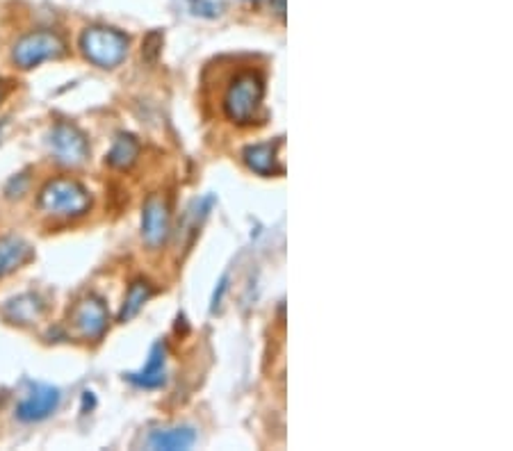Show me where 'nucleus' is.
Instances as JSON below:
<instances>
[{"mask_svg": "<svg viewBox=\"0 0 513 451\" xmlns=\"http://www.w3.org/2000/svg\"><path fill=\"white\" fill-rule=\"evenodd\" d=\"M162 42H165V37H162L160 30H153V33H149V37L144 39V43H141V57H144L149 64H156L158 62Z\"/></svg>", "mask_w": 513, "mask_h": 451, "instance_id": "dca6fc26", "label": "nucleus"}, {"mask_svg": "<svg viewBox=\"0 0 513 451\" xmlns=\"http://www.w3.org/2000/svg\"><path fill=\"white\" fill-rule=\"evenodd\" d=\"M66 53V43L60 34L48 33V30H39V33H30L21 37L15 43L12 51V62L19 69H34L42 62L60 60Z\"/></svg>", "mask_w": 513, "mask_h": 451, "instance_id": "39448f33", "label": "nucleus"}, {"mask_svg": "<svg viewBox=\"0 0 513 451\" xmlns=\"http://www.w3.org/2000/svg\"><path fill=\"white\" fill-rule=\"evenodd\" d=\"M197 440V433L189 427H174V428H160L149 436V446L151 449H165V451H183L189 449Z\"/></svg>", "mask_w": 513, "mask_h": 451, "instance_id": "ddd939ff", "label": "nucleus"}, {"mask_svg": "<svg viewBox=\"0 0 513 451\" xmlns=\"http://www.w3.org/2000/svg\"><path fill=\"white\" fill-rule=\"evenodd\" d=\"M171 233V207L167 197L151 194L141 207V237L149 249H160Z\"/></svg>", "mask_w": 513, "mask_h": 451, "instance_id": "0eeeda50", "label": "nucleus"}, {"mask_svg": "<svg viewBox=\"0 0 513 451\" xmlns=\"http://www.w3.org/2000/svg\"><path fill=\"white\" fill-rule=\"evenodd\" d=\"M128 381L135 383L137 388H146V390H153V388L165 386L167 381V347L165 342H156L151 349V356L146 360V365L140 371H132L128 374Z\"/></svg>", "mask_w": 513, "mask_h": 451, "instance_id": "9d476101", "label": "nucleus"}, {"mask_svg": "<svg viewBox=\"0 0 513 451\" xmlns=\"http://www.w3.org/2000/svg\"><path fill=\"white\" fill-rule=\"evenodd\" d=\"M33 246L25 240H21V237H0V278L19 272L24 264H28L33 260Z\"/></svg>", "mask_w": 513, "mask_h": 451, "instance_id": "f8f14e48", "label": "nucleus"}, {"mask_svg": "<svg viewBox=\"0 0 513 451\" xmlns=\"http://www.w3.org/2000/svg\"><path fill=\"white\" fill-rule=\"evenodd\" d=\"M60 390L51 386H33L28 395L19 401L16 406V417L21 422H42V419L51 417L60 406Z\"/></svg>", "mask_w": 513, "mask_h": 451, "instance_id": "6e6552de", "label": "nucleus"}, {"mask_svg": "<svg viewBox=\"0 0 513 451\" xmlns=\"http://www.w3.org/2000/svg\"><path fill=\"white\" fill-rule=\"evenodd\" d=\"M227 287H228V278L224 276L222 281H219V290H217L215 296H212V311H217V308H219V303H222L224 292H227Z\"/></svg>", "mask_w": 513, "mask_h": 451, "instance_id": "a211bd4d", "label": "nucleus"}, {"mask_svg": "<svg viewBox=\"0 0 513 451\" xmlns=\"http://www.w3.org/2000/svg\"><path fill=\"white\" fill-rule=\"evenodd\" d=\"M265 81L258 71H240L224 94V114L237 126H249L263 108Z\"/></svg>", "mask_w": 513, "mask_h": 451, "instance_id": "f257e3e1", "label": "nucleus"}, {"mask_svg": "<svg viewBox=\"0 0 513 451\" xmlns=\"http://www.w3.org/2000/svg\"><path fill=\"white\" fill-rule=\"evenodd\" d=\"M37 206L44 215L76 219V216H82L90 210L92 197L78 180L55 178L44 185L42 192H39Z\"/></svg>", "mask_w": 513, "mask_h": 451, "instance_id": "f03ea898", "label": "nucleus"}, {"mask_svg": "<svg viewBox=\"0 0 513 451\" xmlns=\"http://www.w3.org/2000/svg\"><path fill=\"white\" fill-rule=\"evenodd\" d=\"M283 146V139L276 141H263V144L247 146L242 158H245L247 167L260 176H281L283 167L278 165V149Z\"/></svg>", "mask_w": 513, "mask_h": 451, "instance_id": "9b49d317", "label": "nucleus"}, {"mask_svg": "<svg viewBox=\"0 0 513 451\" xmlns=\"http://www.w3.org/2000/svg\"><path fill=\"white\" fill-rule=\"evenodd\" d=\"M140 150H141L140 141H137L132 135L121 132V135H117V139H114L105 162H108L110 167H114V169H131V167L137 162V158H140Z\"/></svg>", "mask_w": 513, "mask_h": 451, "instance_id": "2eb2a0df", "label": "nucleus"}, {"mask_svg": "<svg viewBox=\"0 0 513 451\" xmlns=\"http://www.w3.org/2000/svg\"><path fill=\"white\" fill-rule=\"evenodd\" d=\"M153 294H156V287L146 281V278H137V281H132L126 292V299H123L121 311H119V321L126 324V321H131L132 317H137V312L144 308V303L151 299Z\"/></svg>", "mask_w": 513, "mask_h": 451, "instance_id": "4468645a", "label": "nucleus"}, {"mask_svg": "<svg viewBox=\"0 0 513 451\" xmlns=\"http://www.w3.org/2000/svg\"><path fill=\"white\" fill-rule=\"evenodd\" d=\"M108 308H105L103 299L94 294L82 296L69 312V326L73 329V335L87 340V342H99L108 331Z\"/></svg>", "mask_w": 513, "mask_h": 451, "instance_id": "423d86ee", "label": "nucleus"}, {"mask_svg": "<svg viewBox=\"0 0 513 451\" xmlns=\"http://www.w3.org/2000/svg\"><path fill=\"white\" fill-rule=\"evenodd\" d=\"M25 187H28V174L16 176V178L12 180L10 185H7V197H10V198H15V197H16V198L24 197Z\"/></svg>", "mask_w": 513, "mask_h": 451, "instance_id": "f3484780", "label": "nucleus"}, {"mask_svg": "<svg viewBox=\"0 0 513 451\" xmlns=\"http://www.w3.org/2000/svg\"><path fill=\"white\" fill-rule=\"evenodd\" d=\"M128 37L114 28L92 25L81 34V51L85 60L101 69H114L128 55Z\"/></svg>", "mask_w": 513, "mask_h": 451, "instance_id": "7ed1b4c3", "label": "nucleus"}, {"mask_svg": "<svg viewBox=\"0 0 513 451\" xmlns=\"http://www.w3.org/2000/svg\"><path fill=\"white\" fill-rule=\"evenodd\" d=\"M48 150L53 160L62 167H82L90 158V144H87L85 132L69 121H60L53 126L48 135Z\"/></svg>", "mask_w": 513, "mask_h": 451, "instance_id": "20e7f679", "label": "nucleus"}, {"mask_svg": "<svg viewBox=\"0 0 513 451\" xmlns=\"http://www.w3.org/2000/svg\"><path fill=\"white\" fill-rule=\"evenodd\" d=\"M46 315V303L34 292H25V294L15 296L3 306V317L5 321L15 326H33L44 320Z\"/></svg>", "mask_w": 513, "mask_h": 451, "instance_id": "1a4fd4ad", "label": "nucleus"}, {"mask_svg": "<svg viewBox=\"0 0 513 451\" xmlns=\"http://www.w3.org/2000/svg\"><path fill=\"white\" fill-rule=\"evenodd\" d=\"M274 7H276V14L283 19V14H286V0H276V5Z\"/></svg>", "mask_w": 513, "mask_h": 451, "instance_id": "6ab92c4d", "label": "nucleus"}, {"mask_svg": "<svg viewBox=\"0 0 513 451\" xmlns=\"http://www.w3.org/2000/svg\"><path fill=\"white\" fill-rule=\"evenodd\" d=\"M0 101H3V81H0Z\"/></svg>", "mask_w": 513, "mask_h": 451, "instance_id": "aec40b11", "label": "nucleus"}]
</instances>
